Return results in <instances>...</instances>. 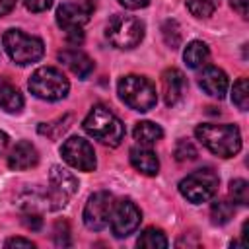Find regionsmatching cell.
<instances>
[{
    "mask_svg": "<svg viewBox=\"0 0 249 249\" xmlns=\"http://www.w3.org/2000/svg\"><path fill=\"white\" fill-rule=\"evenodd\" d=\"M72 121V117L70 115H64V117H60V119H56V121H53V123H43V124H39V134H45V136H49V138H58L70 124Z\"/></svg>",
    "mask_w": 249,
    "mask_h": 249,
    "instance_id": "25",
    "label": "cell"
},
{
    "mask_svg": "<svg viewBox=\"0 0 249 249\" xmlns=\"http://www.w3.org/2000/svg\"><path fill=\"white\" fill-rule=\"evenodd\" d=\"M128 158H130V163H132V167L136 171H140V173H144L148 177L158 175V171H160V160H158V156L148 146H142L140 144V146L130 148Z\"/></svg>",
    "mask_w": 249,
    "mask_h": 249,
    "instance_id": "16",
    "label": "cell"
},
{
    "mask_svg": "<svg viewBox=\"0 0 249 249\" xmlns=\"http://www.w3.org/2000/svg\"><path fill=\"white\" fill-rule=\"evenodd\" d=\"M167 243H169V241H167L165 233H163L161 230H158V228H146V230L140 233L138 241H136L138 247H148V249L167 247Z\"/></svg>",
    "mask_w": 249,
    "mask_h": 249,
    "instance_id": "21",
    "label": "cell"
},
{
    "mask_svg": "<svg viewBox=\"0 0 249 249\" xmlns=\"http://www.w3.org/2000/svg\"><path fill=\"white\" fill-rule=\"evenodd\" d=\"M115 198L111 193L107 191H99L93 193L86 206H84V224L88 230L91 231H101L109 226V218H111V210H113Z\"/></svg>",
    "mask_w": 249,
    "mask_h": 249,
    "instance_id": "9",
    "label": "cell"
},
{
    "mask_svg": "<svg viewBox=\"0 0 249 249\" xmlns=\"http://www.w3.org/2000/svg\"><path fill=\"white\" fill-rule=\"evenodd\" d=\"M23 4L31 12H45L53 6V0H23Z\"/></svg>",
    "mask_w": 249,
    "mask_h": 249,
    "instance_id": "30",
    "label": "cell"
},
{
    "mask_svg": "<svg viewBox=\"0 0 249 249\" xmlns=\"http://www.w3.org/2000/svg\"><path fill=\"white\" fill-rule=\"evenodd\" d=\"M49 177H51L53 189H54L58 195L66 196V198H70V196L78 191V179H76L70 171H66L64 167H60V165H53Z\"/></svg>",
    "mask_w": 249,
    "mask_h": 249,
    "instance_id": "17",
    "label": "cell"
},
{
    "mask_svg": "<svg viewBox=\"0 0 249 249\" xmlns=\"http://www.w3.org/2000/svg\"><path fill=\"white\" fill-rule=\"evenodd\" d=\"M208 58H210V51L208 45L202 41H191L183 51V60L187 62L189 68H200L208 62Z\"/></svg>",
    "mask_w": 249,
    "mask_h": 249,
    "instance_id": "19",
    "label": "cell"
},
{
    "mask_svg": "<svg viewBox=\"0 0 249 249\" xmlns=\"http://www.w3.org/2000/svg\"><path fill=\"white\" fill-rule=\"evenodd\" d=\"M105 35L117 49H132L144 39V23L132 16H113L107 23Z\"/></svg>",
    "mask_w": 249,
    "mask_h": 249,
    "instance_id": "7",
    "label": "cell"
},
{
    "mask_svg": "<svg viewBox=\"0 0 249 249\" xmlns=\"http://www.w3.org/2000/svg\"><path fill=\"white\" fill-rule=\"evenodd\" d=\"M218 175L210 167L196 169L179 181V193L193 204L210 200L218 191Z\"/></svg>",
    "mask_w": 249,
    "mask_h": 249,
    "instance_id": "6",
    "label": "cell"
},
{
    "mask_svg": "<svg viewBox=\"0 0 249 249\" xmlns=\"http://www.w3.org/2000/svg\"><path fill=\"white\" fill-rule=\"evenodd\" d=\"M39 163V152L37 148L27 142V140H19L8 154V165L16 171H21V169H29V167H35Z\"/></svg>",
    "mask_w": 249,
    "mask_h": 249,
    "instance_id": "13",
    "label": "cell"
},
{
    "mask_svg": "<svg viewBox=\"0 0 249 249\" xmlns=\"http://www.w3.org/2000/svg\"><path fill=\"white\" fill-rule=\"evenodd\" d=\"M60 156L70 167H74L78 171H93L97 165L93 146L80 136L66 138L60 146Z\"/></svg>",
    "mask_w": 249,
    "mask_h": 249,
    "instance_id": "8",
    "label": "cell"
},
{
    "mask_svg": "<svg viewBox=\"0 0 249 249\" xmlns=\"http://www.w3.org/2000/svg\"><path fill=\"white\" fill-rule=\"evenodd\" d=\"M8 144H10V136L4 130H0V154H4V150L8 148Z\"/></svg>",
    "mask_w": 249,
    "mask_h": 249,
    "instance_id": "37",
    "label": "cell"
},
{
    "mask_svg": "<svg viewBox=\"0 0 249 249\" xmlns=\"http://www.w3.org/2000/svg\"><path fill=\"white\" fill-rule=\"evenodd\" d=\"M175 160L177 161H193V160H196V156H198V152H196V148H195V144L191 142V140H185V138H181L177 144H175Z\"/></svg>",
    "mask_w": 249,
    "mask_h": 249,
    "instance_id": "28",
    "label": "cell"
},
{
    "mask_svg": "<svg viewBox=\"0 0 249 249\" xmlns=\"http://www.w3.org/2000/svg\"><path fill=\"white\" fill-rule=\"evenodd\" d=\"M53 239H54V243L58 247H68L72 243V239H70V228H68L66 222H56L54 224V235H53Z\"/></svg>",
    "mask_w": 249,
    "mask_h": 249,
    "instance_id": "29",
    "label": "cell"
},
{
    "mask_svg": "<svg viewBox=\"0 0 249 249\" xmlns=\"http://www.w3.org/2000/svg\"><path fill=\"white\" fill-rule=\"evenodd\" d=\"M231 101L241 111H247V107H249V84H247V78H239L233 84V88H231Z\"/></svg>",
    "mask_w": 249,
    "mask_h": 249,
    "instance_id": "24",
    "label": "cell"
},
{
    "mask_svg": "<svg viewBox=\"0 0 249 249\" xmlns=\"http://www.w3.org/2000/svg\"><path fill=\"white\" fill-rule=\"evenodd\" d=\"M140 220H142L140 208L130 198H123L113 204L111 218H109L111 231L115 237H126L138 230Z\"/></svg>",
    "mask_w": 249,
    "mask_h": 249,
    "instance_id": "10",
    "label": "cell"
},
{
    "mask_svg": "<svg viewBox=\"0 0 249 249\" xmlns=\"http://www.w3.org/2000/svg\"><path fill=\"white\" fill-rule=\"evenodd\" d=\"M31 93L45 101H58L68 95L70 82L68 78L54 66H41L37 68L29 82H27Z\"/></svg>",
    "mask_w": 249,
    "mask_h": 249,
    "instance_id": "4",
    "label": "cell"
},
{
    "mask_svg": "<svg viewBox=\"0 0 249 249\" xmlns=\"http://www.w3.org/2000/svg\"><path fill=\"white\" fill-rule=\"evenodd\" d=\"M198 142L220 158H231L241 150V132L235 124L202 123L195 128Z\"/></svg>",
    "mask_w": 249,
    "mask_h": 249,
    "instance_id": "1",
    "label": "cell"
},
{
    "mask_svg": "<svg viewBox=\"0 0 249 249\" xmlns=\"http://www.w3.org/2000/svg\"><path fill=\"white\" fill-rule=\"evenodd\" d=\"M66 33H68V43H72V45H80V43L84 41L82 29H70V31H66Z\"/></svg>",
    "mask_w": 249,
    "mask_h": 249,
    "instance_id": "34",
    "label": "cell"
},
{
    "mask_svg": "<svg viewBox=\"0 0 249 249\" xmlns=\"http://www.w3.org/2000/svg\"><path fill=\"white\" fill-rule=\"evenodd\" d=\"M93 8H95L93 0H68L56 10V23L66 31L82 29V25L89 21Z\"/></svg>",
    "mask_w": 249,
    "mask_h": 249,
    "instance_id": "11",
    "label": "cell"
},
{
    "mask_svg": "<svg viewBox=\"0 0 249 249\" xmlns=\"http://www.w3.org/2000/svg\"><path fill=\"white\" fill-rule=\"evenodd\" d=\"M117 2L128 10H140V8H146L150 4V0H117Z\"/></svg>",
    "mask_w": 249,
    "mask_h": 249,
    "instance_id": "33",
    "label": "cell"
},
{
    "mask_svg": "<svg viewBox=\"0 0 249 249\" xmlns=\"http://www.w3.org/2000/svg\"><path fill=\"white\" fill-rule=\"evenodd\" d=\"M2 43H4L8 56L19 66L37 62L45 53L43 41L39 37L23 33L21 29H8L2 37Z\"/></svg>",
    "mask_w": 249,
    "mask_h": 249,
    "instance_id": "5",
    "label": "cell"
},
{
    "mask_svg": "<svg viewBox=\"0 0 249 249\" xmlns=\"http://www.w3.org/2000/svg\"><path fill=\"white\" fill-rule=\"evenodd\" d=\"M230 4H231L233 10L239 12V16L247 18V0H230Z\"/></svg>",
    "mask_w": 249,
    "mask_h": 249,
    "instance_id": "35",
    "label": "cell"
},
{
    "mask_svg": "<svg viewBox=\"0 0 249 249\" xmlns=\"http://www.w3.org/2000/svg\"><path fill=\"white\" fill-rule=\"evenodd\" d=\"M23 224H25V228H29V230H41V224H43V220H41V216L39 214H35L33 210L31 212H27L25 216H23Z\"/></svg>",
    "mask_w": 249,
    "mask_h": 249,
    "instance_id": "31",
    "label": "cell"
},
{
    "mask_svg": "<svg viewBox=\"0 0 249 249\" xmlns=\"http://www.w3.org/2000/svg\"><path fill=\"white\" fill-rule=\"evenodd\" d=\"M198 86L202 88L204 93L222 99L228 91V76L218 66H206L198 74Z\"/></svg>",
    "mask_w": 249,
    "mask_h": 249,
    "instance_id": "12",
    "label": "cell"
},
{
    "mask_svg": "<svg viewBox=\"0 0 249 249\" xmlns=\"http://www.w3.org/2000/svg\"><path fill=\"white\" fill-rule=\"evenodd\" d=\"M132 136H134V140L138 144L152 146V144H156L163 136V130H161L160 124H156L152 121H140V123H136V126L132 130Z\"/></svg>",
    "mask_w": 249,
    "mask_h": 249,
    "instance_id": "20",
    "label": "cell"
},
{
    "mask_svg": "<svg viewBox=\"0 0 249 249\" xmlns=\"http://www.w3.org/2000/svg\"><path fill=\"white\" fill-rule=\"evenodd\" d=\"M4 245L6 247H25V249H33L35 247L33 241L31 239H25V237H10V239H6Z\"/></svg>",
    "mask_w": 249,
    "mask_h": 249,
    "instance_id": "32",
    "label": "cell"
},
{
    "mask_svg": "<svg viewBox=\"0 0 249 249\" xmlns=\"http://www.w3.org/2000/svg\"><path fill=\"white\" fill-rule=\"evenodd\" d=\"M230 196L237 204H247L249 202V183L245 179H233L230 183Z\"/></svg>",
    "mask_w": 249,
    "mask_h": 249,
    "instance_id": "27",
    "label": "cell"
},
{
    "mask_svg": "<svg viewBox=\"0 0 249 249\" xmlns=\"http://www.w3.org/2000/svg\"><path fill=\"white\" fill-rule=\"evenodd\" d=\"M161 35H163V41L169 49H177L181 45V27L175 19H167L163 21L161 25Z\"/></svg>",
    "mask_w": 249,
    "mask_h": 249,
    "instance_id": "26",
    "label": "cell"
},
{
    "mask_svg": "<svg viewBox=\"0 0 249 249\" xmlns=\"http://www.w3.org/2000/svg\"><path fill=\"white\" fill-rule=\"evenodd\" d=\"M233 216V204L228 202V200H216L212 202L210 206V218L214 224L222 226V224H228L230 218Z\"/></svg>",
    "mask_w": 249,
    "mask_h": 249,
    "instance_id": "23",
    "label": "cell"
},
{
    "mask_svg": "<svg viewBox=\"0 0 249 249\" xmlns=\"http://www.w3.org/2000/svg\"><path fill=\"white\" fill-rule=\"evenodd\" d=\"M117 93L124 105H128L130 109L140 111V113L150 111L158 101L156 86L148 78L136 76V74L123 76L117 84Z\"/></svg>",
    "mask_w": 249,
    "mask_h": 249,
    "instance_id": "3",
    "label": "cell"
},
{
    "mask_svg": "<svg viewBox=\"0 0 249 249\" xmlns=\"http://www.w3.org/2000/svg\"><path fill=\"white\" fill-rule=\"evenodd\" d=\"M0 107L8 113H21L23 109V95L19 89L4 80H0Z\"/></svg>",
    "mask_w": 249,
    "mask_h": 249,
    "instance_id": "18",
    "label": "cell"
},
{
    "mask_svg": "<svg viewBox=\"0 0 249 249\" xmlns=\"http://www.w3.org/2000/svg\"><path fill=\"white\" fill-rule=\"evenodd\" d=\"M58 60L70 68L72 74H76L80 80H86L93 72V60L78 49H64L58 53Z\"/></svg>",
    "mask_w": 249,
    "mask_h": 249,
    "instance_id": "15",
    "label": "cell"
},
{
    "mask_svg": "<svg viewBox=\"0 0 249 249\" xmlns=\"http://www.w3.org/2000/svg\"><path fill=\"white\" fill-rule=\"evenodd\" d=\"M185 4L195 18H210L220 6V0H185Z\"/></svg>",
    "mask_w": 249,
    "mask_h": 249,
    "instance_id": "22",
    "label": "cell"
},
{
    "mask_svg": "<svg viewBox=\"0 0 249 249\" xmlns=\"http://www.w3.org/2000/svg\"><path fill=\"white\" fill-rule=\"evenodd\" d=\"M185 86H187V82H185V76H183L181 70H177V68L163 70V74H161V93H163L165 105H169V107L175 105L181 99V95L185 91Z\"/></svg>",
    "mask_w": 249,
    "mask_h": 249,
    "instance_id": "14",
    "label": "cell"
},
{
    "mask_svg": "<svg viewBox=\"0 0 249 249\" xmlns=\"http://www.w3.org/2000/svg\"><path fill=\"white\" fill-rule=\"evenodd\" d=\"M14 6H16V0H0V18L10 14L14 10Z\"/></svg>",
    "mask_w": 249,
    "mask_h": 249,
    "instance_id": "36",
    "label": "cell"
},
{
    "mask_svg": "<svg viewBox=\"0 0 249 249\" xmlns=\"http://www.w3.org/2000/svg\"><path fill=\"white\" fill-rule=\"evenodd\" d=\"M84 130L105 146L117 148L124 138L123 121L105 105H93L84 119Z\"/></svg>",
    "mask_w": 249,
    "mask_h": 249,
    "instance_id": "2",
    "label": "cell"
}]
</instances>
